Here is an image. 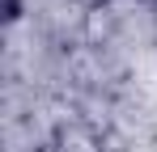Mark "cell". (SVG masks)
I'll use <instances>...</instances> for the list:
<instances>
[{"label": "cell", "mask_w": 157, "mask_h": 152, "mask_svg": "<svg viewBox=\"0 0 157 152\" xmlns=\"http://www.w3.org/2000/svg\"><path fill=\"white\" fill-rule=\"evenodd\" d=\"M34 152H59V148H55L51 139H47V144H38V148H34Z\"/></svg>", "instance_id": "obj_4"}, {"label": "cell", "mask_w": 157, "mask_h": 152, "mask_svg": "<svg viewBox=\"0 0 157 152\" xmlns=\"http://www.w3.org/2000/svg\"><path fill=\"white\" fill-rule=\"evenodd\" d=\"M77 4L85 13H106V9H110V0H77Z\"/></svg>", "instance_id": "obj_3"}, {"label": "cell", "mask_w": 157, "mask_h": 152, "mask_svg": "<svg viewBox=\"0 0 157 152\" xmlns=\"http://www.w3.org/2000/svg\"><path fill=\"white\" fill-rule=\"evenodd\" d=\"M0 17L13 25V21H21V0H0Z\"/></svg>", "instance_id": "obj_2"}, {"label": "cell", "mask_w": 157, "mask_h": 152, "mask_svg": "<svg viewBox=\"0 0 157 152\" xmlns=\"http://www.w3.org/2000/svg\"><path fill=\"white\" fill-rule=\"evenodd\" d=\"M51 144H55L59 152H123V148L110 144V135H102L94 123H81V118H64V123H55Z\"/></svg>", "instance_id": "obj_1"}]
</instances>
